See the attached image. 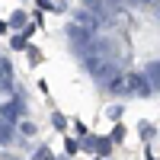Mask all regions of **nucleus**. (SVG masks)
<instances>
[{
  "instance_id": "obj_13",
  "label": "nucleus",
  "mask_w": 160,
  "mask_h": 160,
  "mask_svg": "<svg viewBox=\"0 0 160 160\" xmlns=\"http://www.w3.org/2000/svg\"><path fill=\"white\" fill-rule=\"evenodd\" d=\"M35 7H38V10H55V7H51V0H35Z\"/></svg>"
},
{
  "instance_id": "obj_10",
  "label": "nucleus",
  "mask_w": 160,
  "mask_h": 160,
  "mask_svg": "<svg viewBox=\"0 0 160 160\" xmlns=\"http://www.w3.org/2000/svg\"><path fill=\"white\" fill-rule=\"evenodd\" d=\"M0 138H10V118H3V115H0Z\"/></svg>"
},
{
  "instance_id": "obj_11",
  "label": "nucleus",
  "mask_w": 160,
  "mask_h": 160,
  "mask_svg": "<svg viewBox=\"0 0 160 160\" xmlns=\"http://www.w3.org/2000/svg\"><path fill=\"white\" fill-rule=\"evenodd\" d=\"M35 160H55V154H51L48 148H38L35 151Z\"/></svg>"
},
{
  "instance_id": "obj_7",
  "label": "nucleus",
  "mask_w": 160,
  "mask_h": 160,
  "mask_svg": "<svg viewBox=\"0 0 160 160\" xmlns=\"http://www.w3.org/2000/svg\"><path fill=\"white\" fill-rule=\"evenodd\" d=\"M138 131H141V138H144V141H151V138L157 135V125H151V122H141V125H138Z\"/></svg>"
},
{
  "instance_id": "obj_5",
  "label": "nucleus",
  "mask_w": 160,
  "mask_h": 160,
  "mask_svg": "<svg viewBox=\"0 0 160 160\" xmlns=\"http://www.w3.org/2000/svg\"><path fill=\"white\" fill-rule=\"evenodd\" d=\"M10 48H13V51H26V48H29V35H26V32H16V35L10 38Z\"/></svg>"
},
{
  "instance_id": "obj_12",
  "label": "nucleus",
  "mask_w": 160,
  "mask_h": 160,
  "mask_svg": "<svg viewBox=\"0 0 160 160\" xmlns=\"http://www.w3.org/2000/svg\"><path fill=\"white\" fill-rule=\"evenodd\" d=\"M26 51H29V61H32V64H38V61H42V51H38V48H32V45H29Z\"/></svg>"
},
{
  "instance_id": "obj_14",
  "label": "nucleus",
  "mask_w": 160,
  "mask_h": 160,
  "mask_svg": "<svg viewBox=\"0 0 160 160\" xmlns=\"http://www.w3.org/2000/svg\"><path fill=\"white\" fill-rule=\"evenodd\" d=\"M7 29H10V22H7V19H0V32H7Z\"/></svg>"
},
{
  "instance_id": "obj_8",
  "label": "nucleus",
  "mask_w": 160,
  "mask_h": 160,
  "mask_svg": "<svg viewBox=\"0 0 160 160\" xmlns=\"http://www.w3.org/2000/svg\"><path fill=\"white\" fill-rule=\"evenodd\" d=\"M109 141H112V144H122V141H125V125H115L112 135H109Z\"/></svg>"
},
{
  "instance_id": "obj_1",
  "label": "nucleus",
  "mask_w": 160,
  "mask_h": 160,
  "mask_svg": "<svg viewBox=\"0 0 160 160\" xmlns=\"http://www.w3.org/2000/svg\"><path fill=\"white\" fill-rule=\"evenodd\" d=\"M125 77H128V90L135 93V96H141V99H148L151 93H154V87L148 83V77H144V74H125Z\"/></svg>"
},
{
  "instance_id": "obj_4",
  "label": "nucleus",
  "mask_w": 160,
  "mask_h": 160,
  "mask_svg": "<svg viewBox=\"0 0 160 160\" xmlns=\"http://www.w3.org/2000/svg\"><path fill=\"white\" fill-rule=\"evenodd\" d=\"M7 22H10V29H16V32H26V29H29V22H26V10H16Z\"/></svg>"
},
{
  "instance_id": "obj_3",
  "label": "nucleus",
  "mask_w": 160,
  "mask_h": 160,
  "mask_svg": "<svg viewBox=\"0 0 160 160\" xmlns=\"http://www.w3.org/2000/svg\"><path fill=\"white\" fill-rule=\"evenodd\" d=\"M144 77H148V83L154 90H160V61H151L148 68H144Z\"/></svg>"
},
{
  "instance_id": "obj_9",
  "label": "nucleus",
  "mask_w": 160,
  "mask_h": 160,
  "mask_svg": "<svg viewBox=\"0 0 160 160\" xmlns=\"http://www.w3.org/2000/svg\"><path fill=\"white\" fill-rule=\"evenodd\" d=\"M51 125H55L58 131H64V128H68V118H64L61 112H55V115H51Z\"/></svg>"
},
{
  "instance_id": "obj_15",
  "label": "nucleus",
  "mask_w": 160,
  "mask_h": 160,
  "mask_svg": "<svg viewBox=\"0 0 160 160\" xmlns=\"http://www.w3.org/2000/svg\"><path fill=\"white\" fill-rule=\"evenodd\" d=\"M96 160H99V157H96Z\"/></svg>"
},
{
  "instance_id": "obj_6",
  "label": "nucleus",
  "mask_w": 160,
  "mask_h": 160,
  "mask_svg": "<svg viewBox=\"0 0 160 160\" xmlns=\"http://www.w3.org/2000/svg\"><path fill=\"white\" fill-rule=\"evenodd\" d=\"M64 151H68V157H74V154H80V151H83V141L68 138V141H64Z\"/></svg>"
},
{
  "instance_id": "obj_2",
  "label": "nucleus",
  "mask_w": 160,
  "mask_h": 160,
  "mask_svg": "<svg viewBox=\"0 0 160 160\" xmlns=\"http://www.w3.org/2000/svg\"><path fill=\"white\" fill-rule=\"evenodd\" d=\"M83 148H87V151H93L96 157H109L112 141H109V138H87V141H83Z\"/></svg>"
}]
</instances>
